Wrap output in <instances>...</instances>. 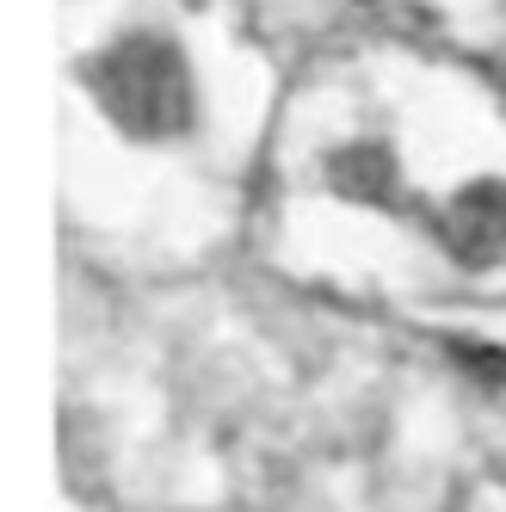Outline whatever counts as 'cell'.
Masks as SVG:
<instances>
[{
	"mask_svg": "<svg viewBox=\"0 0 506 512\" xmlns=\"http://www.w3.org/2000/svg\"><path fill=\"white\" fill-rule=\"evenodd\" d=\"M87 81H93V99L105 105V118L136 142H161V136H179L192 124L186 56H179L167 38H155V31L118 38L87 68Z\"/></svg>",
	"mask_w": 506,
	"mask_h": 512,
	"instance_id": "obj_1",
	"label": "cell"
},
{
	"mask_svg": "<svg viewBox=\"0 0 506 512\" xmlns=\"http://www.w3.org/2000/svg\"><path fill=\"white\" fill-rule=\"evenodd\" d=\"M445 241L463 266L506 260V179H476L445 210Z\"/></svg>",
	"mask_w": 506,
	"mask_h": 512,
	"instance_id": "obj_2",
	"label": "cell"
},
{
	"mask_svg": "<svg viewBox=\"0 0 506 512\" xmlns=\"http://www.w3.org/2000/svg\"><path fill=\"white\" fill-rule=\"evenodd\" d=\"M328 173H334V186L346 192V198H395V161H389V149H377V142H358V149H340L334 161H328Z\"/></svg>",
	"mask_w": 506,
	"mask_h": 512,
	"instance_id": "obj_3",
	"label": "cell"
},
{
	"mask_svg": "<svg viewBox=\"0 0 506 512\" xmlns=\"http://www.w3.org/2000/svg\"><path fill=\"white\" fill-rule=\"evenodd\" d=\"M451 352L469 364V371H482V383H506V352H494V346H469V340H451Z\"/></svg>",
	"mask_w": 506,
	"mask_h": 512,
	"instance_id": "obj_4",
	"label": "cell"
}]
</instances>
